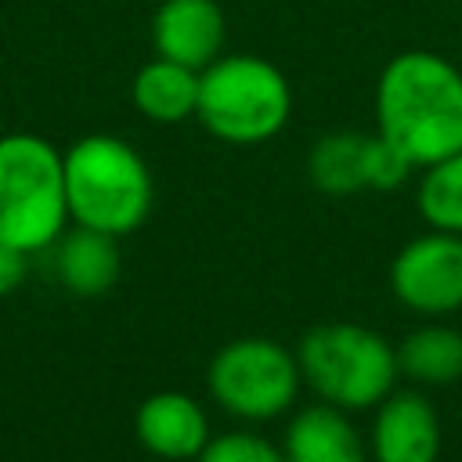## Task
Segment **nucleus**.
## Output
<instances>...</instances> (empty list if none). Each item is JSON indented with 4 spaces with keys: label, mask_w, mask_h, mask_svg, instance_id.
Returning a JSON list of instances; mask_svg holds the SVG:
<instances>
[{
    "label": "nucleus",
    "mask_w": 462,
    "mask_h": 462,
    "mask_svg": "<svg viewBox=\"0 0 462 462\" xmlns=\"http://www.w3.org/2000/svg\"><path fill=\"white\" fill-rule=\"evenodd\" d=\"M375 126L419 170L458 152L462 72L433 51L393 54L375 79Z\"/></svg>",
    "instance_id": "obj_1"
},
{
    "label": "nucleus",
    "mask_w": 462,
    "mask_h": 462,
    "mask_svg": "<svg viewBox=\"0 0 462 462\" xmlns=\"http://www.w3.org/2000/svg\"><path fill=\"white\" fill-rule=\"evenodd\" d=\"M65 155L69 220L105 235H130L152 213V170L141 152L112 134H87Z\"/></svg>",
    "instance_id": "obj_2"
},
{
    "label": "nucleus",
    "mask_w": 462,
    "mask_h": 462,
    "mask_svg": "<svg viewBox=\"0 0 462 462\" xmlns=\"http://www.w3.org/2000/svg\"><path fill=\"white\" fill-rule=\"evenodd\" d=\"M292 87L285 72L256 54H220L199 72L195 119L224 144H263L285 130Z\"/></svg>",
    "instance_id": "obj_3"
},
{
    "label": "nucleus",
    "mask_w": 462,
    "mask_h": 462,
    "mask_svg": "<svg viewBox=\"0 0 462 462\" xmlns=\"http://www.w3.org/2000/svg\"><path fill=\"white\" fill-rule=\"evenodd\" d=\"M69 227L65 155L40 134L0 137V242L22 253L51 249Z\"/></svg>",
    "instance_id": "obj_4"
},
{
    "label": "nucleus",
    "mask_w": 462,
    "mask_h": 462,
    "mask_svg": "<svg viewBox=\"0 0 462 462\" xmlns=\"http://www.w3.org/2000/svg\"><path fill=\"white\" fill-rule=\"evenodd\" d=\"M296 365L303 383L343 411L375 408L397 383V346L368 325L325 321L300 336Z\"/></svg>",
    "instance_id": "obj_5"
},
{
    "label": "nucleus",
    "mask_w": 462,
    "mask_h": 462,
    "mask_svg": "<svg viewBox=\"0 0 462 462\" xmlns=\"http://www.w3.org/2000/svg\"><path fill=\"white\" fill-rule=\"evenodd\" d=\"M296 350L267 336H242L224 343L206 372L209 397L235 419L267 422L289 411L300 393Z\"/></svg>",
    "instance_id": "obj_6"
},
{
    "label": "nucleus",
    "mask_w": 462,
    "mask_h": 462,
    "mask_svg": "<svg viewBox=\"0 0 462 462\" xmlns=\"http://www.w3.org/2000/svg\"><path fill=\"white\" fill-rule=\"evenodd\" d=\"M397 303L415 314H451L462 307V235L426 231L411 238L390 263Z\"/></svg>",
    "instance_id": "obj_7"
},
{
    "label": "nucleus",
    "mask_w": 462,
    "mask_h": 462,
    "mask_svg": "<svg viewBox=\"0 0 462 462\" xmlns=\"http://www.w3.org/2000/svg\"><path fill=\"white\" fill-rule=\"evenodd\" d=\"M368 451L375 462H437L440 419L426 393L390 390L375 408Z\"/></svg>",
    "instance_id": "obj_8"
},
{
    "label": "nucleus",
    "mask_w": 462,
    "mask_h": 462,
    "mask_svg": "<svg viewBox=\"0 0 462 462\" xmlns=\"http://www.w3.org/2000/svg\"><path fill=\"white\" fill-rule=\"evenodd\" d=\"M227 22L217 0H162L152 18V47L159 58L202 72L220 58Z\"/></svg>",
    "instance_id": "obj_9"
},
{
    "label": "nucleus",
    "mask_w": 462,
    "mask_h": 462,
    "mask_svg": "<svg viewBox=\"0 0 462 462\" xmlns=\"http://www.w3.org/2000/svg\"><path fill=\"white\" fill-rule=\"evenodd\" d=\"M134 433L144 451L166 462L195 458L209 440V419L191 393L159 390L134 411Z\"/></svg>",
    "instance_id": "obj_10"
},
{
    "label": "nucleus",
    "mask_w": 462,
    "mask_h": 462,
    "mask_svg": "<svg viewBox=\"0 0 462 462\" xmlns=\"http://www.w3.org/2000/svg\"><path fill=\"white\" fill-rule=\"evenodd\" d=\"M51 249H54V274L61 289L72 296L94 300V296H105L119 282L123 256H119L116 235L72 224L61 231V238Z\"/></svg>",
    "instance_id": "obj_11"
},
{
    "label": "nucleus",
    "mask_w": 462,
    "mask_h": 462,
    "mask_svg": "<svg viewBox=\"0 0 462 462\" xmlns=\"http://www.w3.org/2000/svg\"><path fill=\"white\" fill-rule=\"evenodd\" d=\"M285 462H368L365 440L343 408L321 401L300 408L282 437Z\"/></svg>",
    "instance_id": "obj_12"
},
{
    "label": "nucleus",
    "mask_w": 462,
    "mask_h": 462,
    "mask_svg": "<svg viewBox=\"0 0 462 462\" xmlns=\"http://www.w3.org/2000/svg\"><path fill=\"white\" fill-rule=\"evenodd\" d=\"M130 97L134 108L152 123H184L195 116L199 105V72L155 54L148 65L137 69Z\"/></svg>",
    "instance_id": "obj_13"
},
{
    "label": "nucleus",
    "mask_w": 462,
    "mask_h": 462,
    "mask_svg": "<svg viewBox=\"0 0 462 462\" xmlns=\"http://www.w3.org/2000/svg\"><path fill=\"white\" fill-rule=\"evenodd\" d=\"M397 368L419 386H448L462 379V332L451 325H422L397 343Z\"/></svg>",
    "instance_id": "obj_14"
},
{
    "label": "nucleus",
    "mask_w": 462,
    "mask_h": 462,
    "mask_svg": "<svg viewBox=\"0 0 462 462\" xmlns=\"http://www.w3.org/2000/svg\"><path fill=\"white\" fill-rule=\"evenodd\" d=\"M365 152H368V134H357V130L325 134L307 155L310 184L321 188L325 195H354V191L368 188Z\"/></svg>",
    "instance_id": "obj_15"
},
{
    "label": "nucleus",
    "mask_w": 462,
    "mask_h": 462,
    "mask_svg": "<svg viewBox=\"0 0 462 462\" xmlns=\"http://www.w3.org/2000/svg\"><path fill=\"white\" fill-rule=\"evenodd\" d=\"M415 206H419V217L433 231L462 235V148L422 166Z\"/></svg>",
    "instance_id": "obj_16"
},
{
    "label": "nucleus",
    "mask_w": 462,
    "mask_h": 462,
    "mask_svg": "<svg viewBox=\"0 0 462 462\" xmlns=\"http://www.w3.org/2000/svg\"><path fill=\"white\" fill-rule=\"evenodd\" d=\"M195 462H285V455L282 444H271L267 437L249 430H235L209 437L206 448L195 455Z\"/></svg>",
    "instance_id": "obj_17"
},
{
    "label": "nucleus",
    "mask_w": 462,
    "mask_h": 462,
    "mask_svg": "<svg viewBox=\"0 0 462 462\" xmlns=\"http://www.w3.org/2000/svg\"><path fill=\"white\" fill-rule=\"evenodd\" d=\"M411 170L415 166L408 162V155L401 148H393L379 130L368 134V152H365V180H368V188L393 191V188H401L408 180Z\"/></svg>",
    "instance_id": "obj_18"
},
{
    "label": "nucleus",
    "mask_w": 462,
    "mask_h": 462,
    "mask_svg": "<svg viewBox=\"0 0 462 462\" xmlns=\"http://www.w3.org/2000/svg\"><path fill=\"white\" fill-rule=\"evenodd\" d=\"M29 274V253L0 242V296H11Z\"/></svg>",
    "instance_id": "obj_19"
}]
</instances>
